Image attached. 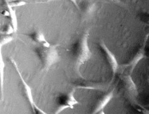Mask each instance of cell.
Wrapping results in <instances>:
<instances>
[{
    "instance_id": "cell-1",
    "label": "cell",
    "mask_w": 149,
    "mask_h": 114,
    "mask_svg": "<svg viewBox=\"0 0 149 114\" xmlns=\"http://www.w3.org/2000/svg\"><path fill=\"white\" fill-rule=\"evenodd\" d=\"M58 46V45H56L45 47L40 45L34 48L35 53L39 59L44 71H47L53 65L59 61L60 56L57 50Z\"/></svg>"
},
{
    "instance_id": "cell-2",
    "label": "cell",
    "mask_w": 149,
    "mask_h": 114,
    "mask_svg": "<svg viewBox=\"0 0 149 114\" xmlns=\"http://www.w3.org/2000/svg\"><path fill=\"white\" fill-rule=\"evenodd\" d=\"M89 32L84 34L74 45V54L76 57V68L79 71L80 68L91 58L92 53L88 45Z\"/></svg>"
},
{
    "instance_id": "cell-3",
    "label": "cell",
    "mask_w": 149,
    "mask_h": 114,
    "mask_svg": "<svg viewBox=\"0 0 149 114\" xmlns=\"http://www.w3.org/2000/svg\"><path fill=\"white\" fill-rule=\"evenodd\" d=\"M10 61L12 63V65L14 66V67L15 68V69L17 71L19 77H20V79L21 80V82L22 84V86H23V89H24V94L26 96V98L28 99V101L30 103L31 107V109L33 110V112L35 113H43V114H46V113L44 112L43 110H42L41 109H40L36 105V104H35V102H34V99H33V94H32V91L31 87L29 86L28 84L26 82V81L24 80V79H23V77H22L21 73L20 70L19 69V67L17 66V63H16V62L15 61V60L14 59H12V57L10 58Z\"/></svg>"
},
{
    "instance_id": "cell-4",
    "label": "cell",
    "mask_w": 149,
    "mask_h": 114,
    "mask_svg": "<svg viewBox=\"0 0 149 114\" xmlns=\"http://www.w3.org/2000/svg\"><path fill=\"white\" fill-rule=\"evenodd\" d=\"M100 46L101 47L103 53H104L106 59L108 61L109 64L110 65V67H111V70L113 71V76L114 77L116 71H117L118 68V63L117 59H116L114 54H113L112 52L110 50L108 47H107L105 43L103 41H100Z\"/></svg>"
},
{
    "instance_id": "cell-5",
    "label": "cell",
    "mask_w": 149,
    "mask_h": 114,
    "mask_svg": "<svg viewBox=\"0 0 149 114\" xmlns=\"http://www.w3.org/2000/svg\"><path fill=\"white\" fill-rule=\"evenodd\" d=\"M113 93H114V89L110 91L105 96H104L101 99H100L98 104L97 105L93 113H105L104 112V109L107 106V105L110 102V101L112 99L113 97Z\"/></svg>"
},
{
    "instance_id": "cell-6",
    "label": "cell",
    "mask_w": 149,
    "mask_h": 114,
    "mask_svg": "<svg viewBox=\"0 0 149 114\" xmlns=\"http://www.w3.org/2000/svg\"><path fill=\"white\" fill-rule=\"evenodd\" d=\"M146 45V41L145 42L143 46H142L139 50L137 52L136 54L134 55L133 58L132 59L131 61H129V63L125 64V66H129L131 68V70L132 71L134 69V68L136 66V65L138 64L142 59H143L145 57V47Z\"/></svg>"
},
{
    "instance_id": "cell-7",
    "label": "cell",
    "mask_w": 149,
    "mask_h": 114,
    "mask_svg": "<svg viewBox=\"0 0 149 114\" xmlns=\"http://www.w3.org/2000/svg\"><path fill=\"white\" fill-rule=\"evenodd\" d=\"M26 35L28 36L31 40L36 42L37 44H40L41 45H43V46L49 47L51 45L49 42L46 40L44 35L40 31H33L31 33L26 34Z\"/></svg>"
},
{
    "instance_id": "cell-8",
    "label": "cell",
    "mask_w": 149,
    "mask_h": 114,
    "mask_svg": "<svg viewBox=\"0 0 149 114\" xmlns=\"http://www.w3.org/2000/svg\"><path fill=\"white\" fill-rule=\"evenodd\" d=\"M78 5V10L82 12L83 14L88 15L94 12L95 3L90 0H83Z\"/></svg>"
},
{
    "instance_id": "cell-9",
    "label": "cell",
    "mask_w": 149,
    "mask_h": 114,
    "mask_svg": "<svg viewBox=\"0 0 149 114\" xmlns=\"http://www.w3.org/2000/svg\"><path fill=\"white\" fill-rule=\"evenodd\" d=\"M3 46L0 44V91H1V100L4 97V79H5V64L3 60L2 47Z\"/></svg>"
},
{
    "instance_id": "cell-10",
    "label": "cell",
    "mask_w": 149,
    "mask_h": 114,
    "mask_svg": "<svg viewBox=\"0 0 149 114\" xmlns=\"http://www.w3.org/2000/svg\"><path fill=\"white\" fill-rule=\"evenodd\" d=\"M124 82L125 83V85L127 89L130 92L131 94H135L136 95L138 94V90L136 86L135 83L134 82L133 80H132L131 76L130 75H127L124 77Z\"/></svg>"
},
{
    "instance_id": "cell-11",
    "label": "cell",
    "mask_w": 149,
    "mask_h": 114,
    "mask_svg": "<svg viewBox=\"0 0 149 114\" xmlns=\"http://www.w3.org/2000/svg\"><path fill=\"white\" fill-rule=\"evenodd\" d=\"M100 85L96 84L95 82H91V81H88L86 82H81L78 84H76L74 87L78 89V88H81V89H89V90H95V89H100Z\"/></svg>"
},
{
    "instance_id": "cell-12",
    "label": "cell",
    "mask_w": 149,
    "mask_h": 114,
    "mask_svg": "<svg viewBox=\"0 0 149 114\" xmlns=\"http://www.w3.org/2000/svg\"><path fill=\"white\" fill-rule=\"evenodd\" d=\"M6 8H8V10L9 13H10L9 17L10 19L11 24L13 28L14 29V31L16 32L17 31V28H18V22H17V16H16V14H15V11L8 5V3H7V5L6 6Z\"/></svg>"
},
{
    "instance_id": "cell-13",
    "label": "cell",
    "mask_w": 149,
    "mask_h": 114,
    "mask_svg": "<svg viewBox=\"0 0 149 114\" xmlns=\"http://www.w3.org/2000/svg\"><path fill=\"white\" fill-rule=\"evenodd\" d=\"M74 92H75L74 90H72L68 94L65 100V104H67V105H69L70 106V108L71 109L74 108V106L79 104V102H77L75 97H74Z\"/></svg>"
},
{
    "instance_id": "cell-14",
    "label": "cell",
    "mask_w": 149,
    "mask_h": 114,
    "mask_svg": "<svg viewBox=\"0 0 149 114\" xmlns=\"http://www.w3.org/2000/svg\"><path fill=\"white\" fill-rule=\"evenodd\" d=\"M14 32V29L10 24H5L1 27L0 26V32L3 35H10Z\"/></svg>"
},
{
    "instance_id": "cell-15",
    "label": "cell",
    "mask_w": 149,
    "mask_h": 114,
    "mask_svg": "<svg viewBox=\"0 0 149 114\" xmlns=\"http://www.w3.org/2000/svg\"><path fill=\"white\" fill-rule=\"evenodd\" d=\"M13 40H14V38L11 37L10 35H6L3 34L0 35V44L2 45L3 46L9 44Z\"/></svg>"
},
{
    "instance_id": "cell-16",
    "label": "cell",
    "mask_w": 149,
    "mask_h": 114,
    "mask_svg": "<svg viewBox=\"0 0 149 114\" xmlns=\"http://www.w3.org/2000/svg\"><path fill=\"white\" fill-rule=\"evenodd\" d=\"M8 5L12 8L18 7L26 5V2L24 0H13L10 2H8Z\"/></svg>"
},
{
    "instance_id": "cell-17",
    "label": "cell",
    "mask_w": 149,
    "mask_h": 114,
    "mask_svg": "<svg viewBox=\"0 0 149 114\" xmlns=\"http://www.w3.org/2000/svg\"><path fill=\"white\" fill-rule=\"evenodd\" d=\"M67 108H70V106L68 105H67V104H64V105H62L58 107V108L56 110V111L55 112V113H60L61 112H63V110Z\"/></svg>"
},
{
    "instance_id": "cell-18",
    "label": "cell",
    "mask_w": 149,
    "mask_h": 114,
    "mask_svg": "<svg viewBox=\"0 0 149 114\" xmlns=\"http://www.w3.org/2000/svg\"><path fill=\"white\" fill-rule=\"evenodd\" d=\"M69 1L72 3V4L76 6V7L78 10V5H77V3L76 0H69Z\"/></svg>"
},
{
    "instance_id": "cell-19",
    "label": "cell",
    "mask_w": 149,
    "mask_h": 114,
    "mask_svg": "<svg viewBox=\"0 0 149 114\" xmlns=\"http://www.w3.org/2000/svg\"><path fill=\"white\" fill-rule=\"evenodd\" d=\"M108 1H113V2H117V3H120V1L119 0H108Z\"/></svg>"
},
{
    "instance_id": "cell-20",
    "label": "cell",
    "mask_w": 149,
    "mask_h": 114,
    "mask_svg": "<svg viewBox=\"0 0 149 114\" xmlns=\"http://www.w3.org/2000/svg\"><path fill=\"white\" fill-rule=\"evenodd\" d=\"M63 1V0H48V1Z\"/></svg>"
},
{
    "instance_id": "cell-21",
    "label": "cell",
    "mask_w": 149,
    "mask_h": 114,
    "mask_svg": "<svg viewBox=\"0 0 149 114\" xmlns=\"http://www.w3.org/2000/svg\"><path fill=\"white\" fill-rule=\"evenodd\" d=\"M0 26H1V24H0Z\"/></svg>"
}]
</instances>
